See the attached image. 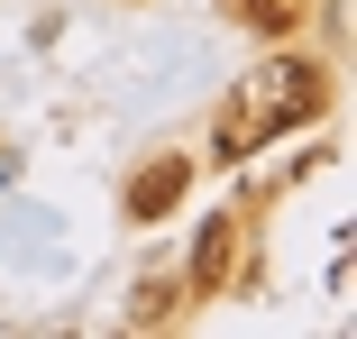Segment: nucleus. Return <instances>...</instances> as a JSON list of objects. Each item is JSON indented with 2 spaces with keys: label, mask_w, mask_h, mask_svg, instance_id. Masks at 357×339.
Wrapping results in <instances>:
<instances>
[{
  "label": "nucleus",
  "mask_w": 357,
  "mask_h": 339,
  "mask_svg": "<svg viewBox=\"0 0 357 339\" xmlns=\"http://www.w3.org/2000/svg\"><path fill=\"white\" fill-rule=\"evenodd\" d=\"M321 101H330L321 64H303V55H275V64H257V74L238 83V101L220 110V128H211V156H220V165H238V156H257L266 138H284L294 119H312Z\"/></svg>",
  "instance_id": "nucleus-1"
},
{
  "label": "nucleus",
  "mask_w": 357,
  "mask_h": 339,
  "mask_svg": "<svg viewBox=\"0 0 357 339\" xmlns=\"http://www.w3.org/2000/svg\"><path fill=\"white\" fill-rule=\"evenodd\" d=\"M183 183H192V156H147V165L128 174V193H119V211H128L137 229H147V220H165L174 202H183Z\"/></svg>",
  "instance_id": "nucleus-2"
},
{
  "label": "nucleus",
  "mask_w": 357,
  "mask_h": 339,
  "mask_svg": "<svg viewBox=\"0 0 357 339\" xmlns=\"http://www.w3.org/2000/svg\"><path fill=\"white\" fill-rule=\"evenodd\" d=\"M229 266H238V220H211L202 248H192V294H220Z\"/></svg>",
  "instance_id": "nucleus-3"
},
{
  "label": "nucleus",
  "mask_w": 357,
  "mask_h": 339,
  "mask_svg": "<svg viewBox=\"0 0 357 339\" xmlns=\"http://www.w3.org/2000/svg\"><path fill=\"white\" fill-rule=\"evenodd\" d=\"M229 10H238L248 28H266V37H294V28H303V0H229Z\"/></svg>",
  "instance_id": "nucleus-4"
},
{
  "label": "nucleus",
  "mask_w": 357,
  "mask_h": 339,
  "mask_svg": "<svg viewBox=\"0 0 357 339\" xmlns=\"http://www.w3.org/2000/svg\"><path fill=\"white\" fill-rule=\"evenodd\" d=\"M165 312H174V285H137V303H128V321H137V330L165 321Z\"/></svg>",
  "instance_id": "nucleus-5"
}]
</instances>
